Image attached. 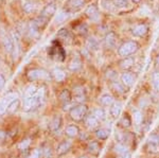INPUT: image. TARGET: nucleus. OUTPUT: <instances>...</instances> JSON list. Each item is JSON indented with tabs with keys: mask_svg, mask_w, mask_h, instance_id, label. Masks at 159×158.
I'll return each mask as SVG.
<instances>
[{
	"mask_svg": "<svg viewBox=\"0 0 159 158\" xmlns=\"http://www.w3.org/2000/svg\"><path fill=\"white\" fill-rule=\"evenodd\" d=\"M46 91L43 87H38L35 85H30L25 88L24 93V100L21 103V107L25 113L34 111L40 107L45 100Z\"/></svg>",
	"mask_w": 159,
	"mask_h": 158,
	"instance_id": "f257e3e1",
	"label": "nucleus"
},
{
	"mask_svg": "<svg viewBox=\"0 0 159 158\" xmlns=\"http://www.w3.org/2000/svg\"><path fill=\"white\" fill-rule=\"evenodd\" d=\"M140 49V44L135 39L125 40L118 47L117 53L120 57H129L132 55H135Z\"/></svg>",
	"mask_w": 159,
	"mask_h": 158,
	"instance_id": "f03ea898",
	"label": "nucleus"
},
{
	"mask_svg": "<svg viewBox=\"0 0 159 158\" xmlns=\"http://www.w3.org/2000/svg\"><path fill=\"white\" fill-rule=\"evenodd\" d=\"M27 79L29 82H49L52 80V75L43 68H31L27 72Z\"/></svg>",
	"mask_w": 159,
	"mask_h": 158,
	"instance_id": "7ed1b4c3",
	"label": "nucleus"
},
{
	"mask_svg": "<svg viewBox=\"0 0 159 158\" xmlns=\"http://www.w3.org/2000/svg\"><path fill=\"white\" fill-rule=\"evenodd\" d=\"M88 115V107L86 104H75L69 111V117L74 122H82Z\"/></svg>",
	"mask_w": 159,
	"mask_h": 158,
	"instance_id": "20e7f679",
	"label": "nucleus"
},
{
	"mask_svg": "<svg viewBox=\"0 0 159 158\" xmlns=\"http://www.w3.org/2000/svg\"><path fill=\"white\" fill-rule=\"evenodd\" d=\"M148 31H150V27H148V24L145 22H139V24H136L132 27L130 29V33L134 37H139V38H143L145 37L148 34Z\"/></svg>",
	"mask_w": 159,
	"mask_h": 158,
	"instance_id": "39448f33",
	"label": "nucleus"
},
{
	"mask_svg": "<svg viewBox=\"0 0 159 158\" xmlns=\"http://www.w3.org/2000/svg\"><path fill=\"white\" fill-rule=\"evenodd\" d=\"M87 2H88V0H66L64 9H66L72 14V13L79 12L83 7H85Z\"/></svg>",
	"mask_w": 159,
	"mask_h": 158,
	"instance_id": "423d86ee",
	"label": "nucleus"
},
{
	"mask_svg": "<svg viewBox=\"0 0 159 158\" xmlns=\"http://www.w3.org/2000/svg\"><path fill=\"white\" fill-rule=\"evenodd\" d=\"M85 15L89 20L92 22H99L100 21V10L97 4H89L87 6L85 10Z\"/></svg>",
	"mask_w": 159,
	"mask_h": 158,
	"instance_id": "0eeeda50",
	"label": "nucleus"
},
{
	"mask_svg": "<svg viewBox=\"0 0 159 158\" xmlns=\"http://www.w3.org/2000/svg\"><path fill=\"white\" fill-rule=\"evenodd\" d=\"M56 11H57V7H56L55 2H50L47 6H45L43 7V10L40 11V13L38 15H40L42 17H45L48 20H50L53 16L56 14Z\"/></svg>",
	"mask_w": 159,
	"mask_h": 158,
	"instance_id": "6e6552de",
	"label": "nucleus"
},
{
	"mask_svg": "<svg viewBox=\"0 0 159 158\" xmlns=\"http://www.w3.org/2000/svg\"><path fill=\"white\" fill-rule=\"evenodd\" d=\"M104 46L107 49H115L117 48V43H118V35L114 31L107 32L103 39Z\"/></svg>",
	"mask_w": 159,
	"mask_h": 158,
	"instance_id": "1a4fd4ad",
	"label": "nucleus"
},
{
	"mask_svg": "<svg viewBox=\"0 0 159 158\" xmlns=\"http://www.w3.org/2000/svg\"><path fill=\"white\" fill-rule=\"evenodd\" d=\"M71 147H72V142L69 141V140H63L58 143V146L55 149V154L58 157L65 156L66 154H68L70 152Z\"/></svg>",
	"mask_w": 159,
	"mask_h": 158,
	"instance_id": "9d476101",
	"label": "nucleus"
},
{
	"mask_svg": "<svg viewBox=\"0 0 159 158\" xmlns=\"http://www.w3.org/2000/svg\"><path fill=\"white\" fill-rule=\"evenodd\" d=\"M71 93H72L73 100L76 102V104H85L87 97L85 90L82 86H75Z\"/></svg>",
	"mask_w": 159,
	"mask_h": 158,
	"instance_id": "9b49d317",
	"label": "nucleus"
},
{
	"mask_svg": "<svg viewBox=\"0 0 159 158\" xmlns=\"http://www.w3.org/2000/svg\"><path fill=\"white\" fill-rule=\"evenodd\" d=\"M2 47H3L4 52L7 53V54H12L16 49V44L10 35H4L3 38H2Z\"/></svg>",
	"mask_w": 159,
	"mask_h": 158,
	"instance_id": "f8f14e48",
	"label": "nucleus"
},
{
	"mask_svg": "<svg viewBox=\"0 0 159 158\" xmlns=\"http://www.w3.org/2000/svg\"><path fill=\"white\" fill-rule=\"evenodd\" d=\"M136 81V78L134 73L130 72V71H124L121 75H120V82L123 84L124 87L130 88L132 86H134Z\"/></svg>",
	"mask_w": 159,
	"mask_h": 158,
	"instance_id": "ddd939ff",
	"label": "nucleus"
},
{
	"mask_svg": "<svg viewBox=\"0 0 159 158\" xmlns=\"http://www.w3.org/2000/svg\"><path fill=\"white\" fill-rule=\"evenodd\" d=\"M73 98H72V93H71L69 89L67 88H64L61 90V93H58V101L63 104L64 107L66 106H69L70 103L72 102Z\"/></svg>",
	"mask_w": 159,
	"mask_h": 158,
	"instance_id": "4468645a",
	"label": "nucleus"
},
{
	"mask_svg": "<svg viewBox=\"0 0 159 158\" xmlns=\"http://www.w3.org/2000/svg\"><path fill=\"white\" fill-rule=\"evenodd\" d=\"M51 75H52L53 80L56 81L57 83L65 82V80L67 79V73L61 67H55L54 69L51 71Z\"/></svg>",
	"mask_w": 159,
	"mask_h": 158,
	"instance_id": "2eb2a0df",
	"label": "nucleus"
},
{
	"mask_svg": "<svg viewBox=\"0 0 159 158\" xmlns=\"http://www.w3.org/2000/svg\"><path fill=\"white\" fill-rule=\"evenodd\" d=\"M56 36H57L60 42L67 43V44H69V43H71L73 40V34L71 33V31L66 29V28H61L60 31L57 32Z\"/></svg>",
	"mask_w": 159,
	"mask_h": 158,
	"instance_id": "dca6fc26",
	"label": "nucleus"
},
{
	"mask_svg": "<svg viewBox=\"0 0 159 158\" xmlns=\"http://www.w3.org/2000/svg\"><path fill=\"white\" fill-rule=\"evenodd\" d=\"M119 67L124 71H129L135 66V57L129 56V57H123L119 61Z\"/></svg>",
	"mask_w": 159,
	"mask_h": 158,
	"instance_id": "f3484780",
	"label": "nucleus"
},
{
	"mask_svg": "<svg viewBox=\"0 0 159 158\" xmlns=\"http://www.w3.org/2000/svg\"><path fill=\"white\" fill-rule=\"evenodd\" d=\"M84 122H85V126L89 131H93V129L96 131L100 125V121L94 116H92V115H87Z\"/></svg>",
	"mask_w": 159,
	"mask_h": 158,
	"instance_id": "a211bd4d",
	"label": "nucleus"
},
{
	"mask_svg": "<svg viewBox=\"0 0 159 158\" xmlns=\"http://www.w3.org/2000/svg\"><path fill=\"white\" fill-rule=\"evenodd\" d=\"M61 126H63V118H61V116H58V115L53 117L52 120H51L49 123V129L52 133L58 132L61 129Z\"/></svg>",
	"mask_w": 159,
	"mask_h": 158,
	"instance_id": "6ab92c4d",
	"label": "nucleus"
},
{
	"mask_svg": "<svg viewBox=\"0 0 159 158\" xmlns=\"http://www.w3.org/2000/svg\"><path fill=\"white\" fill-rule=\"evenodd\" d=\"M80 129L76 124H69L65 127V135L70 139L76 138L80 136Z\"/></svg>",
	"mask_w": 159,
	"mask_h": 158,
	"instance_id": "aec40b11",
	"label": "nucleus"
},
{
	"mask_svg": "<svg viewBox=\"0 0 159 158\" xmlns=\"http://www.w3.org/2000/svg\"><path fill=\"white\" fill-rule=\"evenodd\" d=\"M82 67H83V61H82V58L79 56L72 58L68 64V69L70 71H72V72L80 71L82 69Z\"/></svg>",
	"mask_w": 159,
	"mask_h": 158,
	"instance_id": "412c9836",
	"label": "nucleus"
},
{
	"mask_svg": "<svg viewBox=\"0 0 159 158\" xmlns=\"http://www.w3.org/2000/svg\"><path fill=\"white\" fill-rule=\"evenodd\" d=\"M122 107L123 106H122L121 102L115 101V103L109 107V115L112 117V118L118 119L120 117V115L122 114Z\"/></svg>",
	"mask_w": 159,
	"mask_h": 158,
	"instance_id": "4be33fe9",
	"label": "nucleus"
},
{
	"mask_svg": "<svg viewBox=\"0 0 159 158\" xmlns=\"http://www.w3.org/2000/svg\"><path fill=\"white\" fill-rule=\"evenodd\" d=\"M70 16H71V13L67 11L66 9L61 10L55 16V24L56 25L64 24V22H66L69 18H70Z\"/></svg>",
	"mask_w": 159,
	"mask_h": 158,
	"instance_id": "5701e85b",
	"label": "nucleus"
},
{
	"mask_svg": "<svg viewBox=\"0 0 159 158\" xmlns=\"http://www.w3.org/2000/svg\"><path fill=\"white\" fill-rule=\"evenodd\" d=\"M37 10V6L33 0H25V1L22 3V11H24L25 14L30 15L35 13Z\"/></svg>",
	"mask_w": 159,
	"mask_h": 158,
	"instance_id": "b1692460",
	"label": "nucleus"
},
{
	"mask_svg": "<svg viewBox=\"0 0 159 158\" xmlns=\"http://www.w3.org/2000/svg\"><path fill=\"white\" fill-rule=\"evenodd\" d=\"M87 151H88L89 154L93 155V156L99 155L100 152H101L100 143L98 141H96V140H91V141H89L88 144H87Z\"/></svg>",
	"mask_w": 159,
	"mask_h": 158,
	"instance_id": "393cba45",
	"label": "nucleus"
},
{
	"mask_svg": "<svg viewBox=\"0 0 159 158\" xmlns=\"http://www.w3.org/2000/svg\"><path fill=\"white\" fill-rule=\"evenodd\" d=\"M40 30L38 29V28L36 27V25H34V22L31 20L30 21V24L28 25V27H27V33H28V35L31 37V38H38L40 36Z\"/></svg>",
	"mask_w": 159,
	"mask_h": 158,
	"instance_id": "a878e982",
	"label": "nucleus"
},
{
	"mask_svg": "<svg viewBox=\"0 0 159 158\" xmlns=\"http://www.w3.org/2000/svg\"><path fill=\"white\" fill-rule=\"evenodd\" d=\"M94 135H96L98 140L104 141V140L108 139V137L110 135V131L108 129H106V127H98V129L94 131Z\"/></svg>",
	"mask_w": 159,
	"mask_h": 158,
	"instance_id": "bb28decb",
	"label": "nucleus"
},
{
	"mask_svg": "<svg viewBox=\"0 0 159 158\" xmlns=\"http://www.w3.org/2000/svg\"><path fill=\"white\" fill-rule=\"evenodd\" d=\"M115 103V98L109 93H104L100 97V104L103 107H110Z\"/></svg>",
	"mask_w": 159,
	"mask_h": 158,
	"instance_id": "cd10ccee",
	"label": "nucleus"
},
{
	"mask_svg": "<svg viewBox=\"0 0 159 158\" xmlns=\"http://www.w3.org/2000/svg\"><path fill=\"white\" fill-rule=\"evenodd\" d=\"M21 100H20L19 98L15 99L14 101L11 102V103L9 104V106H7V114H15L18 109L21 107Z\"/></svg>",
	"mask_w": 159,
	"mask_h": 158,
	"instance_id": "c85d7f7f",
	"label": "nucleus"
},
{
	"mask_svg": "<svg viewBox=\"0 0 159 158\" xmlns=\"http://www.w3.org/2000/svg\"><path fill=\"white\" fill-rule=\"evenodd\" d=\"M100 44H99V40L94 37H89L86 42V48L87 50L89 51H97L99 49Z\"/></svg>",
	"mask_w": 159,
	"mask_h": 158,
	"instance_id": "c756f323",
	"label": "nucleus"
},
{
	"mask_svg": "<svg viewBox=\"0 0 159 158\" xmlns=\"http://www.w3.org/2000/svg\"><path fill=\"white\" fill-rule=\"evenodd\" d=\"M91 115L96 117L100 122L104 121L105 119H106V111H105V109L103 107H96L92 111Z\"/></svg>",
	"mask_w": 159,
	"mask_h": 158,
	"instance_id": "7c9ffc66",
	"label": "nucleus"
},
{
	"mask_svg": "<svg viewBox=\"0 0 159 158\" xmlns=\"http://www.w3.org/2000/svg\"><path fill=\"white\" fill-rule=\"evenodd\" d=\"M114 151H115V153H116L117 155L122 156V155L129 153V147L125 146V144L121 143V142H117V143L115 144V147H114Z\"/></svg>",
	"mask_w": 159,
	"mask_h": 158,
	"instance_id": "2f4dec72",
	"label": "nucleus"
},
{
	"mask_svg": "<svg viewBox=\"0 0 159 158\" xmlns=\"http://www.w3.org/2000/svg\"><path fill=\"white\" fill-rule=\"evenodd\" d=\"M74 31L76 33H79L82 36H85V35L88 34V25H87L85 22H80L74 27Z\"/></svg>",
	"mask_w": 159,
	"mask_h": 158,
	"instance_id": "473e14b6",
	"label": "nucleus"
},
{
	"mask_svg": "<svg viewBox=\"0 0 159 158\" xmlns=\"http://www.w3.org/2000/svg\"><path fill=\"white\" fill-rule=\"evenodd\" d=\"M132 120L135 122L136 125H140L143 121V115L141 113L140 109H133V116H132Z\"/></svg>",
	"mask_w": 159,
	"mask_h": 158,
	"instance_id": "72a5a7b5",
	"label": "nucleus"
},
{
	"mask_svg": "<svg viewBox=\"0 0 159 158\" xmlns=\"http://www.w3.org/2000/svg\"><path fill=\"white\" fill-rule=\"evenodd\" d=\"M110 87L117 93H124L125 91V87L123 86V84L121 82H118L117 80L114 82H110Z\"/></svg>",
	"mask_w": 159,
	"mask_h": 158,
	"instance_id": "f704fd0d",
	"label": "nucleus"
},
{
	"mask_svg": "<svg viewBox=\"0 0 159 158\" xmlns=\"http://www.w3.org/2000/svg\"><path fill=\"white\" fill-rule=\"evenodd\" d=\"M42 155L43 158H52L53 156V149L49 144H46L42 147Z\"/></svg>",
	"mask_w": 159,
	"mask_h": 158,
	"instance_id": "c9c22d12",
	"label": "nucleus"
},
{
	"mask_svg": "<svg viewBox=\"0 0 159 158\" xmlns=\"http://www.w3.org/2000/svg\"><path fill=\"white\" fill-rule=\"evenodd\" d=\"M112 2L116 9H125L130 4V0H112Z\"/></svg>",
	"mask_w": 159,
	"mask_h": 158,
	"instance_id": "e433bc0d",
	"label": "nucleus"
},
{
	"mask_svg": "<svg viewBox=\"0 0 159 158\" xmlns=\"http://www.w3.org/2000/svg\"><path fill=\"white\" fill-rule=\"evenodd\" d=\"M105 76H106V79L110 83V82H114V81L117 80L118 73H117V71L115 69H112V68H108L106 71V73H105Z\"/></svg>",
	"mask_w": 159,
	"mask_h": 158,
	"instance_id": "4c0bfd02",
	"label": "nucleus"
},
{
	"mask_svg": "<svg viewBox=\"0 0 159 158\" xmlns=\"http://www.w3.org/2000/svg\"><path fill=\"white\" fill-rule=\"evenodd\" d=\"M30 146H31V139L27 138V139L21 140V141L19 142L18 146H17V149H18L19 151H27V150H29Z\"/></svg>",
	"mask_w": 159,
	"mask_h": 158,
	"instance_id": "58836bf2",
	"label": "nucleus"
},
{
	"mask_svg": "<svg viewBox=\"0 0 159 158\" xmlns=\"http://www.w3.org/2000/svg\"><path fill=\"white\" fill-rule=\"evenodd\" d=\"M120 124H121L123 127H129L132 125V118H130L127 114H124L121 118V120H120Z\"/></svg>",
	"mask_w": 159,
	"mask_h": 158,
	"instance_id": "ea45409f",
	"label": "nucleus"
},
{
	"mask_svg": "<svg viewBox=\"0 0 159 158\" xmlns=\"http://www.w3.org/2000/svg\"><path fill=\"white\" fill-rule=\"evenodd\" d=\"M28 158H43L42 149H39V147H36V149L32 150V151L30 152V154L28 155Z\"/></svg>",
	"mask_w": 159,
	"mask_h": 158,
	"instance_id": "a19ab883",
	"label": "nucleus"
},
{
	"mask_svg": "<svg viewBox=\"0 0 159 158\" xmlns=\"http://www.w3.org/2000/svg\"><path fill=\"white\" fill-rule=\"evenodd\" d=\"M152 82L155 89L159 93V71H155L152 74Z\"/></svg>",
	"mask_w": 159,
	"mask_h": 158,
	"instance_id": "79ce46f5",
	"label": "nucleus"
},
{
	"mask_svg": "<svg viewBox=\"0 0 159 158\" xmlns=\"http://www.w3.org/2000/svg\"><path fill=\"white\" fill-rule=\"evenodd\" d=\"M7 136H9L7 132L3 131V129H0V143H2L3 141H6Z\"/></svg>",
	"mask_w": 159,
	"mask_h": 158,
	"instance_id": "37998d69",
	"label": "nucleus"
},
{
	"mask_svg": "<svg viewBox=\"0 0 159 158\" xmlns=\"http://www.w3.org/2000/svg\"><path fill=\"white\" fill-rule=\"evenodd\" d=\"M7 109V106L1 100H0V116H2V115L6 114Z\"/></svg>",
	"mask_w": 159,
	"mask_h": 158,
	"instance_id": "c03bdc74",
	"label": "nucleus"
},
{
	"mask_svg": "<svg viewBox=\"0 0 159 158\" xmlns=\"http://www.w3.org/2000/svg\"><path fill=\"white\" fill-rule=\"evenodd\" d=\"M4 86H6V78L2 73H0V91L4 88Z\"/></svg>",
	"mask_w": 159,
	"mask_h": 158,
	"instance_id": "a18cd8bd",
	"label": "nucleus"
},
{
	"mask_svg": "<svg viewBox=\"0 0 159 158\" xmlns=\"http://www.w3.org/2000/svg\"><path fill=\"white\" fill-rule=\"evenodd\" d=\"M119 158H132V154H130V152H129L126 154L122 155V156H119Z\"/></svg>",
	"mask_w": 159,
	"mask_h": 158,
	"instance_id": "49530a36",
	"label": "nucleus"
},
{
	"mask_svg": "<svg viewBox=\"0 0 159 158\" xmlns=\"http://www.w3.org/2000/svg\"><path fill=\"white\" fill-rule=\"evenodd\" d=\"M155 65L156 66H159V55H157L155 58Z\"/></svg>",
	"mask_w": 159,
	"mask_h": 158,
	"instance_id": "de8ad7c7",
	"label": "nucleus"
},
{
	"mask_svg": "<svg viewBox=\"0 0 159 158\" xmlns=\"http://www.w3.org/2000/svg\"><path fill=\"white\" fill-rule=\"evenodd\" d=\"M133 2H134V3H136V4H139L141 1H142V0H132Z\"/></svg>",
	"mask_w": 159,
	"mask_h": 158,
	"instance_id": "09e8293b",
	"label": "nucleus"
},
{
	"mask_svg": "<svg viewBox=\"0 0 159 158\" xmlns=\"http://www.w3.org/2000/svg\"><path fill=\"white\" fill-rule=\"evenodd\" d=\"M79 158H89V157L86 156V155H82V156H80Z\"/></svg>",
	"mask_w": 159,
	"mask_h": 158,
	"instance_id": "8fccbe9b",
	"label": "nucleus"
}]
</instances>
